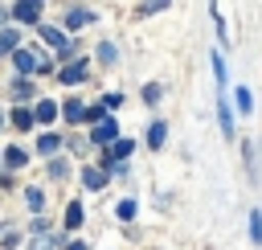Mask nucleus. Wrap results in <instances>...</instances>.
Instances as JSON below:
<instances>
[{"mask_svg":"<svg viewBox=\"0 0 262 250\" xmlns=\"http://www.w3.org/2000/svg\"><path fill=\"white\" fill-rule=\"evenodd\" d=\"M37 33H41V41H45V45H53V49L61 53V61H70V57H74V45H70V37H66L61 29H53V25H41Z\"/></svg>","mask_w":262,"mask_h":250,"instance_id":"nucleus-1","label":"nucleus"},{"mask_svg":"<svg viewBox=\"0 0 262 250\" xmlns=\"http://www.w3.org/2000/svg\"><path fill=\"white\" fill-rule=\"evenodd\" d=\"M41 8H45V0H16V8H12V16H16L20 25H37V16H41Z\"/></svg>","mask_w":262,"mask_h":250,"instance_id":"nucleus-2","label":"nucleus"},{"mask_svg":"<svg viewBox=\"0 0 262 250\" xmlns=\"http://www.w3.org/2000/svg\"><path fill=\"white\" fill-rule=\"evenodd\" d=\"M115 135H119V127H115V119H111V115H102V119L94 123V135H90V139H94L98 148H106V143H111Z\"/></svg>","mask_w":262,"mask_h":250,"instance_id":"nucleus-3","label":"nucleus"},{"mask_svg":"<svg viewBox=\"0 0 262 250\" xmlns=\"http://www.w3.org/2000/svg\"><path fill=\"white\" fill-rule=\"evenodd\" d=\"M12 61H16L20 74H37V66H41V57L33 49H12Z\"/></svg>","mask_w":262,"mask_h":250,"instance_id":"nucleus-4","label":"nucleus"},{"mask_svg":"<svg viewBox=\"0 0 262 250\" xmlns=\"http://www.w3.org/2000/svg\"><path fill=\"white\" fill-rule=\"evenodd\" d=\"M57 78H61V82H70V86H74V82H82V78H86V61L78 57V61L61 66V74H57Z\"/></svg>","mask_w":262,"mask_h":250,"instance_id":"nucleus-5","label":"nucleus"},{"mask_svg":"<svg viewBox=\"0 0 262 250\" xmlns=\"http://www.w3.org/2000/svg\"><path fill=\"white\" fill-rule=\"evenodd\" d=\"M33 119H37V123H53V119H57V102L41 98V102H37V111H33Z\"/></svg>","mask_w":262,"mask_h":250,"instance_id":"nucleus-6","label":"nucleus"},{"mask_svg":"<svg viewBox=\"0 0 262 250\" xmlns=\"http://www.w3.org/2000/svg\"><path fill=\"white\" fill-rule=\"evenodd\" d=\"M82 184H86L90 193H98V189L106 184V172H102V168H86V172H82Z\"/></svg>","mask_w":262,"mask_h":250,"instance_id":"nucleus-7","label":"nucleus"},{"mask_svg":"<svg viewBox=\"0 0 262 250\" xmlns=\"http://www.w3.org/2000/svg\"><path fill=\"white\" fill-rule=\"evenodd\" d=\"M209 8H213V25H217L221 45H229V29H225V16H221V4H217V0H209Z\"/></svg>","mask_w":262,"mask_h":250,"instance_id":"nucleus-8","label":"nucleus"},{"mask_svg":"<svg viewBox=\"0 0 262 250\" xmlns=\"http://www.w3.org/2000/svg\"><path fill=\"white\" fill-rule=\"evenodd\" d=\"M16 41H20V33H16V29H8V25H0V53H12V49H16Z\"/></svg>","mask_w":262,"mask_h":250,"instance_id":"nucleus-9","label":"nucleus"},{"mask_svg":"<svg viewBox=\"0 0 262 250\" xmlns=\"http://www.w3.org/2000/svg\"><path fill=\"white\" fill-rule=\"evenodd\" d=\"M94 20V12H86V8H74L70 16H66V29H82V25H90Z\"/></svg>","mask_w":262,"mask_h":250,"instance_id":"nucleus-10","label":"nucleus"},{"mask_svg":"<svg viewBox=\"0 0 262 250\" xmlns=\"http://www.w3.org/2000/svg\"><path fill=\"white\" fill-rule=\"evenodd\" d=\"M57 115H66V123H82V102L78 98H66V107Z\"/></svg>","mask_w":262,"mask_h":250,"instance_id":"nucleus-11","label":"nucleus"},{"mask_svg":"<svg viewBox=\"0 0 262 250\" xmlns=\"http://www.w3.org/2000/svg\"><path fill=\"white\" fill-rule=\"evenodd\" d=\"M164 139H168V127L156 119V123L147 127V143H151V148H164Z\"/></svg>","mask_w":262,"mask_h":250,"instance_id":"nucleus-12","label":"nucleus"},{"mask_svg":"<svg viewBox=\"0 0 262 250\" xmlns=\"http://www.w3.org/2000/svg\"><path fill=\"white\" fill-rule=\"evenodd\" d=\"M33 148H37V152H41V156H53V152H57V148H61V139H57V135H49V131H45V135H41V139H37V143H33Z\"/></svg>","mask_w":262,"mask_h":250,"instance_id":"nucleus-13","label":"nucleus"},{"mask_svg":"<svg viewBox=\"0 0 262 250\" xmlns=\"http://www.w3.org/2000/svg\"><path fill=\"white\" fill-rule=\"evenodd\" d=\"M250 242L262 246V209H250Z\"/></svg>","mask_w":262,"mask_h":250,"instance_id":"nucleus-14","label":"nucleus"},{"mask_svg":"<svg viewBox=\"0 0 262 250\" xmlns=\"http://www.w3.org/2000/svg\"><path fill=\"white\" fill-rule=\"evenodd\" d=\"M25 160H29V152H25V148H8V152H4V164H8V168H20Z\"/></svg>","mask_w":262,"mask_h":250,"instance_id":"nucleus-15","label":"nucleus"},{"mask_svg":"<svg viewBox=\"0 0 262 250\" xmlns=\"http://www.w3.org/2000/svg\"><path fill=\"white\" fill-rule=\"evenodd\" d=\"M233 98H237V111H242V115H250V111H254V94H250L246 86H242V90H237Z\"/></svg>","mask_w":262,"mask_h":250,"instance_id":"nucleus-16","label":"nucleus"},{"mask_svg":"<svg viewBox=\"0 0 262 250\" xmlns=\"http://www.w3.org/2000/svg\"><path fill=\"white\" fill-rule=\"evenodd\" d=\"M78 225H82V205L74 201V205L66 209V230H78Z\"/></svg>","mask_w":262,"mask_h":250,"instance_id":"nucleus-17","label":"nucleus"},{"mask_svg":"<svg viewBox=\"0 0 262 250\" xmlns=\"http://www.w3.org/2000/svg\"><path fill=\"white\" fill-rule=\"evenodd\" d=\"M12 123H16L20 131H25V127H33V111H29V107H20V111H12Z\"/></svg>","mask_w":262,"mask_h":250,"instance_id":"nucleus-18","label":"nucleus"},{"mask_svg":"<svg viewBox=\"0 0 262 250\" xmlns=\"http://www.w3.org/2000/svg\"><path fill=\"white\" fill-rule=\"evenodd\" d=\"M12 94H16V98H29V94H33V86H29V78H25V74L12 82Z\"/></svg>","mask_w":262,"mask_h":250,"instance_id":"nucleus-19","label":"nucleus"},{"mask_svg":"<svg viewBox=\"0 0 262 250\" xmlns=\"http://www.w3.org/2000/svg\"><path fill=\"white\" fill-rule=\"evenodd\" d=\"M143 102H151V107L160 102V82H147V86H143Z\"/></svg>","mask_w":262,"mask_h":250,"instance_id":"nucleus-20","label":"nucleus"},{"mask_svg":"<svg viewBox=\"0 0 262 250\" xmlns=\"http://www.w3.org/2000/svg\"><path fill=\"white\" fill-rule=\"evenodd\" d=\"M25 197H29V209H41V205H45V193H41V189H29Z\"/></svg>","mask_w":262,"mask_h":250,"instance_id":"nucleus-21","label":"nucleus"},{"mask_svg":"<svg viewBox=\"0 0 262 250\" xmlns=\"http://www.w3.org/2000/svg\"><path fill=\"white\" fill-rule=\"evenodd\" d=\"M119 217L131 221V217H135V201H119Z\"/></svg>","mask_w":262,"mask_h":250,"instance_id":"nucleus-22","label":"nucleus"},{"mask_svg":"<svg viewBox=\"0 0 262 250\" xmlns=\"http://www.w3.org/2000/svg\"><path fill=\"white\" fill-rule=\"evenodd\" d=\"M98 57H102V61H115V45H111V41H106V45H98Z\"/></svg>","mask_w":262,"mask_h":250,"instance_id":"nucleus-23","label":"nucleus"},{"mask_svg":"<svg viewBox=\"0 0 262 250\" xmlns=\"http://www.w3.org/2000/svg\"><path fill=\"white\" fill-rule=\"evenodd\" d=\"M119 102H123V94H106V98H102V107H106V111H115Z\"/></svg>","mask_w":262,"mask_h":250,"instance_id":"nucleus-24","label":"nucleus"},{"mask_svg":"<svg viewBox=\"0 0 262 250\" xmlns=\"http://www.w3.org/2000/svg\"><path fill=\"white\" fill-rule=\"evenodd\" d=\"M164 4H168V0H147V4H143V12H156V8H164Z\"/></svg>","mask_w":262,"mask_h":250,"instance_id":"nucleus-25","label":"nucleus"},{"mask_svg":"<svg viewBox=\"0 0 262 250\" xmlns=\"http://www.w3.org/2000/svg\"><path fill=\"white\" fill-rule=\"evenodd\" d=\"M8 20H12V12H8V8L0 4V25H8Z\"/></svg>","mask_w":262,"mask_h":250,"instance_id":"nucleus-26","label":"nucleus"},{"mask_svg":"<svg viewBox=\"0 0 262 250\" xmlns=\"http://www.w3.org/2000/svg\"><path fill=\"white\" fill-rule=\"evenodd\" d=\"M70 250H86V242H70Z\"/></svg>","mask_w":262,"mask_h":250,"instance_id":"nucleus-27","label":"nucleus"},{"mask_svg":"<svg viewBox=\"0 0 262 250\" xmlns=\"http://www.w3.org/2000/svg\"><path fill=\"white\" fill-rule=\"evenodd\" d=\"M0 123H4V115H0Z\"/></svg>","mask_w":262,"mask_h":250,"instance_id":"nucleus-28","label":"nucleus"}]
</instances>
